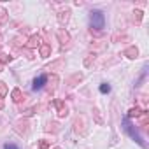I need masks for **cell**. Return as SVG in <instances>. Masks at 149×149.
<instances>
[{
	"mask_svg": "<svg viewBox=\"0 0 149 149\" xmlns=\"http://www.w3.org/2000/svg\"><path fill=\"white\" fill-rule=\"evenodd\" d=\"M90 23H91V28H97V30H102L104 25H105V16L102 11H91L90 14Z\"/></svg>",
	"mask_w": 149,
	"mask_h": 149,
	"instance_id": "6da1fadb",
	"label": "cell"
},
{
	"mask_svg": "<svg viewBox=\"0 0 149 149\" xmlns=\"http://www.w3.org/2000/svg\"><path fill=\"white\" fill-rule=\"evenodd\" d=\"M123 123H125V130L128 132V135H130V137H132V139H133L135 142H139V144H140V146H142V147L146 149V144H144V140H142V137L139 135V132H137V128H133V125L130 123V119H128V118H125V119H123Z\"/></svg>",
	"mask_w": 149,
	"mask_h": 149,
	"instance_id": "7a4b0ae2",
	"label": "cell"
},
{
	"mask_svg": "<svg viewBox=\"0 0 149 149\" xmlns=\"http://www.w3.org/2000/svg\"><path fill=\"white\" fill-rule=\"evenodd\" d=\"M53 105L56 107V111H58V116H60V118H65V116L68 114V109H67V105H65L61 100H54V102H53Z\"/></svg>",
	"mask_w": 149,
	"mask_h": 149,
	"instance_id": "3957f363",
	"label": "cell"
},
{
	"mask_svg": "<svg viewBox=\"0 0 149 149\" xmlns=\"http://www.w3.org/2000/svg\"><path fill=\"white\" fill-rule=\"evenodd\" d=\"M56 37H58V40H60L61 44H68V42H70V35H68V32L63 30V28L56 32Z\"/></svg>",
	"mask_w": 149,
	"mask_h": 149,
	"instance_id": "277c9868",
	"label": "cell"
},
{
	"mask_svg": "<svg viewBox=\"0 0 149 149\" xmlns=\"http://www.w3.org/2000/svg\"><path fill=\"white\" fill-rule=\"evenodd\" d=\"M46 81H47V76H39L37 79H33V84H32V88L37 91V90H40V88H44V84H46Z\"/></svg>",
	"mask_w": 149,
	"mask_h": 149,
	"instance_id": "5b68a950",
	"label": "cell"
},
{
	"mask_svg": "<svg viewBox=\"0 0 149 149\" xmlns=\"http://www.w3.org/2000/svg\"><path fill=\"white\" fill-rule=\"evenodd\" d=\"M40 44H42V42H40V35H32V37L28 39V42H26V46L32 47V49H33V47H40Z\"/></svg>",
	"mask_w": 149,
	"mask_h": 149,
	"instance_id": "8992f818",
	"label": "cell"
},
{
	"mask_svg": "<svg viewBox=\"0 0 149 149\" xmlns=\"http://www.w3.org/2000/svg\"><path fill=\"white\" fill-rule=\"evenodd\" d=\"M68 16H70V9H65V11H61V13L58 14V21L63 25V23L68 21Z\"/></svg>",
	"mask_w": 149,
	"mask_h": 149,
	"instance_id": "52a82bcc",
	"label": "cell"
},
{
	"mask_svg": "<svg viewBox=\"0 0 149 149\" xmlns=\"http://www.w3.org/2000/svg\"><path fill=\"white\" fill-rule=\"evenodd\" d=\"M13 100H14L16 104H19L21 100H25V97H23V93H21V90H19V88L13 90Z\"/></svg>",
	"mask_w": 149,
	"mask_h": 149,
	"instance_id": "ba28073f",
	"label": "cell"
},
{
	"mask_svg": "<svg viewBox=\"0 0 149 149\" xmlns=\"http://www.w3.org/2000/svg\"><path fill=\"white\" fill-rule=\"evenodd\" d=\"M49 54H51V47L47 44H40V56L42 58H47Z\"/></svg>",
	"mask_w": 149,
	"mask_h": 149,
	"instance_id": "9c48e42d",
	"label": "cell"
},
{
	"mask_svg": "<svg viewBox=\"0 0 149 149\" xmlns=\"http://www.w3.org/2000/svg\"><path fill=\"white\" fill-rule=\"evenodd\" d=\"M139 54V49L135 47V46H132V47H128L126 51H125V56H128V58H135Z\"/></svg>",
	"mask_w": 149,
	"mask_h": 149,
	"instance_id": "30bf717a",
	"label": "cell"
},
{
	"mask_svg": "<svg viewBox=\"0 0 149 149\" xmlns=\"http://www.w3.org/2000/svg\"><path fill=\"white\" fill-rule=\"evenodd\" d=\"M77 81H83V74H74V76L68 79V86H74Z\"/></svg>",
	"mask_w": 149,
	"mask_h": 149,
	"instance_id": "8fae6325",
	"label": "cell"
},
{
	"mask_svg": "<svg viewBox=\"0 0 149 149\" xmlns=\"http://www.w3.org/2000/svg\"><path fill=\"white\" fill-rule=\"evenodd\" d=\"M6 21H7V13H6V9L0 7V25H4Z\"/></svg>",
	"mask_w": 149,
	"mask_h": 149,
	"instance_id": "7c38bea8",
	"label": "cell"
},
{
	"mask_svg": "<svg viewBox=\"0 0 149 149\" xmlns=\"http://www.w3.org/2000/svg\"><path fill=\"white\" fill-rule=\"evenodd\" d=\"M139 114H140V109H139V107H135V109H130V112H128V119H130V118H137Z\"/></svg>",
	"mask_w": 149,
	"mask_h": 149,
	"instance_id": "4fadbf2b",
	"label": "cell"
},
{
	"mask_svg": "<svg viewBox=\"0 0 149 149\" xmlns=\"http://www.w3.org/2000/svg\"><path fill=\"white\" fill-rule=\"evenodd\" d=\"M7 95V86L6 83H0V97H6Z\"/></svg>",
	"mask_w": 149,
	"mask_h": 149,
	"instance_id": "5bb4252c",
	"label": "cell"
},
{
	"mask_svg": "<svg viewBox=\"0 0 149 149\" xmlns=\"http://www.w3.org/2000/svg\"><path fill=\"white\" fill-rule=\"evenodd\" d=\"M100 91H102V93H109V91H111V86H109L107 83H104V84H100Z\"/></svg>",
	"mask_w": 149,
	"mask_h": 149,
	"instance_id": "9a60e30c",
	"label": "cell"
},
{
	"mask_svg": "<svg viewBox=\"0 0 149 149\" xmlns=\"http://www.w3.org/2000/svg\"><path fill=\"white\" fill-rule=\"evenodd\" d=\"M39 147H40V149H49V142H47V140H40Z\"/></svg>",
	"mask_w": 149,
	"mask_h": 149,
	"instance_id": "2e32d148",
	"label": "cell"
},
{
	"mask_svg": "<svg viewBox=\"0 0 149 149\" xmlns=\"http://www.w3.org/2000/svg\"><path fill=\"white\" fill-rule=\"evenodd\" d=\"M0 61H2V63H7V61H11V56H6V54H0Z\"/></svg>",
	"mask_w": 149,
	"mask_h": 149,
	"instance_id": "e0dca14e",
	"label": "cell"
},
{
	"mask_svg": "<svg viewBox=\"0 0 149 149\" xmlns=\"http://www.w3.org/2000/svg\"><path fill=\"white\" fill-rule=\"evenodd\" d=\"M4 149H19V147H18L16 144H6V146H4Z\"/></svg>",
	"mask_w": 149,
	"mask_h": 149,
	"instance_id": "ac0fdd59",
	"label": "cell"
},
{
	"mask_svg": "<svg viewBox=\"0 0 149 149\" xmlns=\"http://www.w3.org/2000/svg\"><path fill=\"white\" fill-rule=\"evenodd\" d=\"M135 18H137V21H140L142 19V11H135Z\"/></svg>",
	"mask_w": 149,
	"mask_h": 149,
	"instance_id": "d6986e66",
	"label": "cell"
},
{
	"mask_svg": "<svg viewBox=\"0 0 149 149\" xmlns=\"http://www.w3.org/2000/svg\"><path fill=\"white\" fill-rule=\"evenodd\" d=\"M32 114H33V109H28V111L25 112V116H32Z\"/></svg>",
	"mask_w": 149,
	"mask_h": 149,
	"instance_id": "ffe728a7",
	"label": "cell"
},
{
	"mask_svg": "<svg viewBox=\"0 0 149 149\" xmlns=\"http://www.w3.org/2000/svg\"><path fill=\"white\" fill-rule=\"evenodd\" d=\"M2 70H4V63H2V61H0V72H2Z\"/></svg>",
	"mask_w": 149,
	"mask_h": 149,
	"instance_id": "44dd1931",
	"label": "cell"
},
{
	"mask_svg": "<svg viewBox=\"0 0 149 149\" xmlns=\"http://www.w3.org/2000/svg\"><path fill=\"white\" fill-rule=\"evenodd\" d=\"M54 149H60V147H54Z\"/></svg>",
	"mask_w": 149,
	"mask_h": 149,
	"instance_id": "7402d4cb",
	"label": "cell"
}]
</instances>
